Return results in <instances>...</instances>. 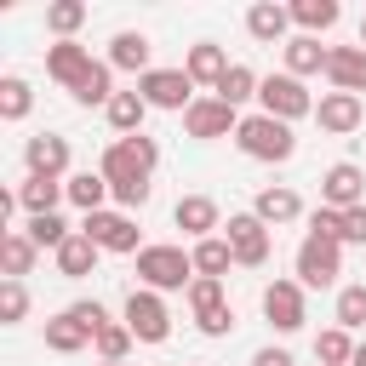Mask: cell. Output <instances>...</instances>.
Listing matches in <instances>:
<instances>
[{"mask_svg": "<svg viewBox=\"0 0 366 366\" xmlns=\"http://www.w3.org/2000/svg\"><path fill=\"white\" fill-rule=\"evenodd\" d=\"M154 166H160V143L154 137H114L109 149H103V160H97V172L109 177V189H120V183H149L154 177Z\"/></svg>", "mask_w": 366, "mask_h": 366, "instance_id": "6da1fadb", "label": "cell"}, {"mask_svg": "<svg viewBox=\"0 0 366 366\" xmlns=\"http://www.w3.org/2000/svg\"><path fill=\"white\" fill-rule=\"evenodd\" d=\"M234 143H240V154H252V160H269V166H286V160L297 154V137H292V126H286V120H274V114H263V109L240 120Z\"/></svg>", "mask_w": 366, "mask_h": 366, "instance_id": "7a4b0ae2", "label": "cell"}, {"mask_svg": "<svg viewBox=\"0 0 366 366\" xmlns=\"http://www.w3.org/2000/svg\"><path fill=\"white\" fill-rule=\"evenodd\" d=\"M137 280L149 292H189L194 286V257L183 246H143L137 252Z\"/></svg>", "mask_w": 366, "mask_h": 366, "instance_id": "3957f363", "label": "cell"}, {"mask_svg": "<svg viewBox=\"0 0 366 366\" xmlns=\"http://www.w3.org/2000/svg\"><path fill=\"white\" fill-rule=\"evenodd\" d=\"M80 234H86L97 252H120V257H137V252H143L132 212H92V217H80Z\"/></svg>", "mask_w": 366, "mask_h": 366, "instance_id": "277c9868", "label": "cell"}, {"mask_svg": "<svg viewBox=\"0 0 366 366\" xmlns=\"http://www.w3.org/2000/svg\"><path fill=\"white\" fill-rule=\"evenodd\" d=\"M120 320L132 326L137 343H166V337H172V309H166L160 292H149V286H132V292H126V315H120Z\"/></svg>", "mask_w": 366, "mask_h": 366, "instance_id": "5b68a950", "label": "cell"}, {"mask_svg": "<svg viewBox=\"0 0 366 366\" xmlns=\"http://www.w3.org/2000/svg\"><path fill=\"white\" fill-rule=\"evenodd\" d=\"M257 103H263V114H274V120H303V114H315V97H309V86L297 80V74H263V86H257Z\"/></svg>", "mask_w": 366, "mask_h": 366, "instance_id": "8992f818", "label": "cell"}, {"mask_svg": "<svg viewBox=\"0 0 366 366\" xmlns=\"http://www.w3.org/2000/svg\"><path fill=\"white\" fill-rule=\"evenodd\" d=\"M223 240H229V252H234L240 269H263L269 263V223L257 212H234L223 223Z\"/></svg>", "mask_w": 366, "mask_h": 366, "instance_id": "52a82bcc", "label": "cell"}, {"mask_svg": "<svg viewBox=\"0 0 366 366\" xmlns=\"http://www.w3.org/2000/svg\"><path fill=\"white\" fill-rule=\"evenodd\" d=\"M292 263H297V286H332L343 274V246L320 240V234H303V246H297Z\"/></svg>", "mask_w": 366, "mask_h": 366, "instance_id": "ba28073f", "label": "cell"}, {"mask_svg": "<svg viewBox=\"0 0 366 366\" xmlns=\"http://www.w3.org/2000/svg\"><path fill=\"white\" fill-rule=\"evenodd\" d=\"M137 97H143L149 109H183V114H189V103H194V80H189L183 69H149V74L137 80Z\"/></svg>", "mask_w": 366, "mask_h": 366, "instance_id": "9c48e42d", "label": "cell"}, {"mask_svg": "<svg viewBox=\"0 0 366 366\" xmlns=\"http://www.w3.org/2000/svg\"><path fill=\"white\" fill-rule=\"evenodd\" d=\"M183 132L200 137V143H212V137H234V132H240V114H234L223 97H194L189 114H183Z\"/></svg>", "mask_w": 366, "mask_h": 366, "instance_id": "30bf717a", "label": "cell"}, {"mask_svg": "<svg viewBox=\"0 0 366 366\" xmlns=\"http://www.w3.org/2000/svg\"><path fill=\"white\" fill-rule=\"evenodd\" d=\"M320 206H332V212L366 206V172H360L355 160H337V166H326V177H320Z\"/></svg>", "mask_w": 366, "mask_h": 366, "instance_id": "8fae6325", "label": "cell"}, {"mask_svg": "<svg viewBox=\"0 0 366 366\" xmlns=\"http://www.w3.org/2000/svg\"><path fill=\"white\" fill-rule=\"evenodd\" d=\"M263 315L274 332H297L309 320V303H303V286L297 280H269L263 286Z\"/></svg>", "mask_w": 366, "mask_h": 366, "instance_id": "7c38bea8", "label": "cell"}, {"mask_svg": "<svg viewBox=\"0 0 366 366\" xmlns=\"http://www.w3.org/2000/svg\"><path fill=\"white\" fill-rule=\"evenodd\" d=\"M92 63H97V57H92L80 40H51V51H46V74H51L57 86H69V92L92 74Z\"/></svg>", "mask_w": 366, "mask_h": 366, "instance_id": "4fadbf2b", "label": "cell"}, {"mask_svg": "<svg viewBox=\"0 0 366 366\" xmlns=\"http://www.w3.org/2000/svg\"><path fill=\"white\" fill-rule=\"evenodd\" d=\"M315 120H320V132H332V137H349V132L366 120V103H360L355 92H326V97L315 103Z\"/></svg>", "mask_w": 366, "mask_h": 366, "instance_id": "5bb4252c", "label": "cell"}, {"mask_svg": "<svg viewBox=\"0 0 366 366\" xmlns=\"http://www.w3.org/2000/svg\"><path fill=\"white\" fill-rule=\"evenodd\" d=\"M23 160H29L34 177H63V172H69V137H57V132H34V137L23 143Z\"/></svg>", "mask_w": 366, "mask_h": 366, "instance_id": "9a60e30c", "label": "cell"}, {"mask_svg": "<svg viewBox=\"0 0 366 366\" xmlns=\"http://www.w3.org/2000/svg\"><path fill=\"white\" fill-rule=\"evenodd\" d=\"M172 223H177L183 234H194V240H212V229H223V212H217L212 194H183V200L172 206Z\"/></svg>", "mask_w": 366, "mask_h": 366, "instance_id": "2e32d148", "label": "cell"}, {"mask_svg": "<svg viewBox=\"0 0 366 366\" xmlns=\"http://www.w3.org/2000/svg\"><path fill=\"white\" fill-rule=\"evenodd\" d=\"M326 80H332V92H366V46L355 40V46H332V57H326Z\"/></svg>", "mask_w": 366, "mask_h": 366, "instance_id": "e0dca14e", "label": "cell"}, {"mask_svg": "<svg viewBox=\"0 0 366 366\" xmlns=\"http://www.w3.org/2000/svg\"><path fill=\"white\" fill-rule=\"evenodd\" d=\"M286 29H292V6H274V0H257L246 11V34L263 40V46H286Z\"/></svg>", "mask_w": 366, "mask_h": 366, "instance_id": "ac0fdd59", "label": "cell"}, {"mask_svg": "<svg viewBox=\"0 0 366 366\" xmlns=\"http://www.w3.org/2000/svg\"><path fill=\"white\" fill-rule=\"evenodd\" d=\"M183 74H189L194 86H212V92H217V80L229 74V51H223L217 40H200V46H189V57H183Z\"/></svg>", "mask_w": 366, "mask_h": 366, "instance_id": "d6986e66", "label": "cell"}, {"mask_svg": "<svg viewBox=\"0 0 366 366\" xmlns=\"http://www.w3.org/2000/svg\"><path fill=\"white\" fill-rule=\"evenodd\" d=\"M149 51H154V46H149L143 29H120V34L109 40V69H132V74L143 80V74H149Z\"/></svg>", "mask_w": 366, "mask_h": 366, "instance_id": "ffe728a7", "label": "cell"}, {"mask_svg": "<svg viewBox=\"0 0 366 366\" xmlns=\"http://www.w3.org/2000/svg\"><path fill=\"white\" fill-rule=\"evenodd\" d=\"M280 57H286V74H326V57H332V46H320L315 34H292L286 46H280Z\"/></svg>", "mask_w": 366, "mask_h": 366, "instance_id": "44dd1931", "label": "cell"}, {"mask_svg": "<svg viewBox=\"0 0 366 366\" xmlns=\"http://www.w3.org/2000/svg\"><path fill=\"white\" fill-rule=\"evenodd\" d=\"M57 200H69V183L63 177H23V189H17V206L29 212V217H46V212H57Z\"/></svg>", "mask_w": 366, "mask_h": 366, "instance_id": "7402d4cb", "label": "cell"}, {"mask_svg": "<svg viewBox=\"0 0 366 366\" xmlns=\"http://www.w3.org/2000/svg\"><path fill=\"white\" fill-rule=\"evenodd\" d=\"M252 212H257V217H263L269 229H280V223H297V217H303V200H297V189L274 183V189H257Z\"/></svg>", "mask_w": 366, "mask_h": 366, "instance_id": "603a6c76", "label": "cell"}, {"mask_svg": "<svg viewBox=\"0 0 366 366\" xmlns=\"http://www.w3.org/2000/svg\"><path fill=\"white\" fill-rule=\"evenodd\" d=\"M34 257H40V246H34L23 229H6V234H0V269H6V280H23V274L34 269Z\"/></svg>", "mask_w": 366, "mask_h": 366, "instance_id": "cb8c5ba5", "label": "cell"}, {"mask_svg": "<svg viewBox=\"0 0 366 366\" xmlns=\"http://www.w3.org/2000/svg\"><path fill=\"white\" fill-rule=\"evenodd\" d=\"M92 269H97V246H92V240L74 229V234L57 246V274H63V280H86Z\"/></svg>", "mask_w": 366, "mask_h": 366, "instance_id": "d4e9b609", "label": "cell"}, {"mask_svg": "<svg viewBox=\"0 0 366 366\" xmlns=\"http://www.w3.org/2000/svg\"><path fill=\"white\" fill-rule=\"evenodd\" d=\"M103 114H109V126H114V137H137V132H143V114H149V103H143L137 92H114Z\"/></svg>", "mask_w": 366, "mask_h": 366, "instance_id": "484cf974", "label": "cell"}, {"mask_svg": "<svg viewBox=\"0 0 366 366\" xmlns=\"http://www.w3.org/2000/svg\"><path fill=\"white\" fill-rule=\"evenodd\" d=\"M86 343H92V332H86V326H80L69 309L46 320V349H51V355H80Z\"/></svg>", "mask_w": 366, "mask_h": 366, "instance_id": "4316f807", "label": "cell"}, {"mask_svg": "<svg viewBox=\"0 0 366 366\" xmlns=\"http://www.w3.org/2000/svg\"><path fill=\"white\" fill-rule=\"evenodd\" d=\"M63 183H69V206H80L86 217L103 212V200H109V177H103V172H74V177H63Z\"/></svg>", "mask_w": 366, "mask_h": 366, "instance_id": "83f0119b", "label": "cell"}, {"mask_svg": "<svg viewBox=\"0 0 366 366\" xmlns=\"http://www.w3.org/2000/svg\"><path fill=\"white\" fill-rule=\"evenodd\" d=\"M194 274H206V280H223L229 274V263H234V252H229V240L223 234H212V240H194Z\"/></svg>", "mask_w": 366, "mask_h": 366, "instance_id": "f1b7e54d", "label": "cell"}, {"mask_svg": "<svg viewBox=\"0 0 366 366\" xmlns=\"http://www.w3.org/2000/svg\"><path fill=\"white\" fill-rule=\"evenodd\" d=\"M337 17H343L337 0H297V6H292V23H297L303 34H326Z\"/></svg>", "mask_w": 366, "mask_h": 366, "instance_id": "f546056e", "label": "cell"}, {"mask_svg": "<svg viewBox=\"0 0 366 366\" xmlns=\"http://www.w3.org/2000/svg\"><path fill=\"white\" fill-rule=\"evenodd\" d=\"M257 86H263V80H257V74H252L246 63H229V74L217 80V92H212V97H223L229 109H240L246 97H257Z\"/></svg>", "mask_w": 366, "mask_h": 366, "instance_id": "4dcf8cb0", "label": "cell"}, {"mask_svg": "<svg viewBox=\"0 0 366 366\" xmlns=\"http://www.w3.org/2000/svg\"><path fill=\"white\" fill-rule=\"evenodd\" d=\"M29 109H34V92H29V80L23 74H6L0 80V120H29Z\"/></svg>", "mask_w": 366, "mask_h": 366, "instance_id": "1f68e13d", "label": "cell"}, {"mask_svg": "<svg viewBox=\"0 0 366 366\" xmlns=\"http://www.w3.org/2000/svg\"><path fill=\"white\" fill-rule=\"evenodd\" d=\"M355 349H360V343H355L343 326H326V332L315 337V360H320V366H349V360H355Z\"/></svg>", "mask_w": 366, "mask_h": 366, "instance_id": "d6a6232c", "label": "cell"}, {"mask_svg": "<svg viewBox=\"0 0 366 366\" xmlns=\"http://www.w3.org/2000/svg\"><path fill=\"white\" fill-rule=\"evenodd\" d=\"M80 23H86V0H51V6H46V29H51L57 40H74Z\"/></svg>", "mask_w": 366, "mask_h": 366, "instance_id": "836d02e7", "label": "cell"}, {"mask_svg": "<svg viewBox=\"0 0 366 366\" xmlns=\"http://www.w3.org/2000/svg\"><path fill=\"white\" fill-rule=\"evenodd\" d=\"M109 97H114V69H109V63H92V74L74 86V103H86V109L103 103V109H109Z\"/></svg>", "mask_w": 366, "mask_h": 366, "instance_id": "e575fe53", "label": "cell"}, {"mask_svg": "<svg viewBox=\"0 0 366 366\" xmlns=\"http://www.w3.org/2000/svg\"><path fill=\"white\" fill-rule=\"evenodd\" d=\"M23 234H29V240H34V246H40V252H46V246H51V252H57V246H63V240H69V234H74V229H69V223H63V217H57V212H46V217H29V229H23Z\"/></svg>", "mask_w": 366, "mask_h": 366, "instance_id": "d590c367", "label": "cell"}, {"mask_svg": "<svg viewBox=\"0 0 366 366\" xmlns=\"http://www.w3.org/2000/svg\"><path fill=\"white\" fill-rule=\"evenodd\" d=\"M189 309H194V320H206V315L229 309V303H223V280H206V274H194V286H189Z\"/></svg>", "mask_w": 366, "mask_h": 366, "instance_id": "8d00e7d4", "label": "cell"}, {"mask_svg": "<svg viewBox=\"0 0 366 366\" xmlns=\"http://www.w3.org/2000/svg\"><path fill=\"white\" fill-rule=\"evenodd\" d=\"M92 343H97V355H103V360H126V349H132L137 337H132V326H126V320H109Z\"/></svg>", "mask_w": 366, "mask_h": 366, "instance_id": "74e56055", "label": "cell"}, {"mask_svg": "<svg viewBox=\"0 0 366 366\" xmlns=\"http://www.w3.org/2000/svg\"><path fill=\"white\" fill-rule=\"evenodd\" d=\"M337 326H343V332L366 326V286H343V292H337Z\"/></svg>", "mask_w": 366, "mask_h": 366, "instance_id": "f35d334b", "label": "cell"}, {"mask_svg": "<svg viewBox=\"0 0 366 366\" xmlns=\"http://www.w3.org/2000/svg\"><path fill=\"white\" fill-rule=\"evenodd\" d=\"M23 315H29V286L23 280H0V320L17 326Z\"/></svg>", "mask_w": 366, "mask_h": 366, "instance_id": "ab89813d", "label": "cell"}, {"mask_svg": "<svg viewBox=\"0 0 366 366\" xmlns=\"http://www.w3.org/2000/svg\"><path fill=\"white\" fill-rule=\"evenodd\" d=\"M309 234H320V240H337V246H343V212L315 206V212H309Z\"/></svg>", "mask_w": 366, "mask_h": 366, "instance_id": "60d3db41", "label": "cell"}, {"mask_svg": "<svg viewBox=\"0 0 366 366\" xmlns=\"http://www.w3.org/2000/svg\"><path fill=\"white\" fill-rule=\"evenodd\" d=\"M69 315H74V320H80V326H86L92 337H97V332L109 326V309H103L97 297H80V303H69Z\"/></svg>", "mask_w": 366, "mask_h": 366, "instance_id": "b9f144b4", "label": "cell"}, {"mask_svg": "<svg viewBox=\"0 0 366 366\" xmlns=\"http://www.w3.org/2000/svg\"><path fill=\"white\" fill-rule=\"evenodd\" d=\"M343 246H366V206L343 212Z\"/></svg>", "mask_w": 366, "mask_h": 366, "instance_id": "7bdbcfd3", "label": "cell"}, {"mask_svg": "<svg viewBox=\"0 0 366 366\" xmlns=\"http://www.w3.org/2000/svg\"><path fill=\"white\" fill-rule=\"evenodd\" d=\"M200 332H206V337H229V332H234V309H217V315H206V320H200Z\"/></svg>", "mask_w": 366, "mask_h": 366, "instance_id": "ee69618b", "label": "cell"}, {"mask_svg": "<svg viewBox=\"0 0 366 366\" xmlns=\"http://www.w3.org/2000/svg\"><path fill=\"white\" fill-rule=\"evenodd\" d=\"M252 366H292V355L269 343V349H257V355H252Z\"/></svg>", "mask_w": 366, "mask_h": 366, "instance_id": "f6af8a7d", "label": "cell"}, {"mask_svg": "<svg viewBox=\"0 0 366 366\" xmlns=\"http://www.w3.org/2000/svg\"><path fill=\"white\" fill-rule=\"evenodd\" d=\"M349 366H366V343H360V349H355V360H349Z\"/></svg>", "mask_w": 366, "mask_h": 366, "instance_id": "bcb514c9", "label": "cell"}, {"mask_svg": "<svg viewBox=\"0 0 366 366\" xmlns=\"http://www.w3.org/2000/svg\"><path fill=\"white\" fill-rule=\"evenodd\" d=\"M360 46H366V17H360Z\"/></svg>", "mask_w": 366, "mask_h": 366, "instance_id": "7dc6e473", "label": "cell"}, {"mask_svg": "<svg viewBox=\"0 0 366 366\" xmlns=\"http://www.w3.org/2000/svg\"><path fill=\"white\" fill-rule=\"evenodd\" d=\"M103 366H126V360H103Z\"/></svg>", "mask_w": 366, "mask_h": 366, "instance_id": "c3c4849f", "label": "cell"}]
</instances>
